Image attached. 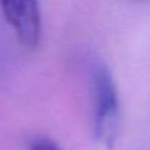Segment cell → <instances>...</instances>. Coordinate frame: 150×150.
Listing matches in <instances>:
<instances>
[{"label": "cell", "mask_w": 150, "mask_h": 150, "mask_svg": "<svg viewBox=\"0 0 150 150\" xmlns=\"http://www.w3.org/2000/svg\"><path fill=\"white\" fill-rule=\"evenodd\" d=\"M90 90L94 137L103 144H110L119 128L121 100L110 69L97 59L90 66Z\"/></svg>", "instance_id": "6da1fadb"}, {"label": "cell", "mask_w": 150, "mask_h": 150, "mask_svg": "<svg viewBox=\"0 0 150 150\" xmlns=\"http://www.w3.org/2000/svg\"><path fill=\"white\" fill-rule=\"evenodd\" d=\"M3 19L13 30L18 41L28 50H34L41 40V12L33 0H2Z\"/></svg>", "instance_id": "7a4b0ae2"}, {"label": "cell", "mask_w": 150, "mask_h": 150, "mask_svg": "<svg viewBox=\"0 0 150 150\" xmlns=\"http://www.w3.org/2000/svg\"><path fill=\"white\" fill-rule=\"evenodd\" d=\"M30 150H62V149L56 141L46 138V137H38L31 141Z\"/></svg>", "instance_id": "3957f363"}]
</instances>
